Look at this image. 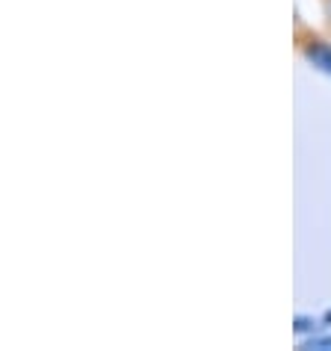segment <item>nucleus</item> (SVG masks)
<instances>
[{
    "label": "nucleus",
    "mask_w": 331,
    "mask_h": 351,
    "mask_svg": "<svg viewBox=\"0 0 331 351\" xmlns=\"http://www.w3.org/2000/svg\"><path fill=\"white\" fill-rule=\"evenodd\" d=\"M305 56L317 68H323L326 74H331V45H326V42H310V45H305Z\"/></svg>",
    "instance_id": "nucleus-1"
}]
</instances>
